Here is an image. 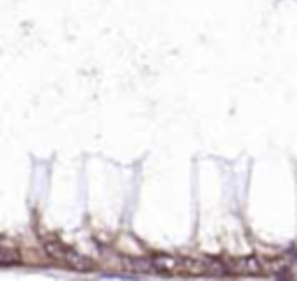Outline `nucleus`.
I'll list each match as a JSON object with an SVG mask.
<instances>
[{
	"label": "nucleus",
	"instance_id": "f257e3e1",
	"mask_svg": "<svg viewBox=\"0 0 297 281\" xmlns=\"http://www.w3.org/2000/svg\"><path fill=\"white\" fill-rule=\"evenodd\" d=\"M47 251H49L53 258L65 260V265H70L74 270H88V267H91L88 260H84L77 251H72V249H68V246H63V244H51V242H49V244H47Z\"/></svg>",
	"mask_w": 297,
	"mask_h": 281
},
{
	"label": "nucleus",
	"instance_id": "f03ea898",
	"mask_svg": "<svg viewBox=\"0 0 297 281\" xmlns=\"http://www.w3.org/2000/svg\"><path fill=\"white\" fill-rule=\"evenodd\" d=\"M239 267L246 270V272H260V265L255 263L253 258H248V260H244V263H239Z\"/></svg>",
	"mask_w": 297,
	"mask_h": 281
}]
</instances>
